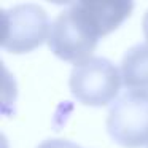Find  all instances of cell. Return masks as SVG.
Instances as JSON below:
<instances>
[{
    "label": "cell",
    "instance_id": "obj_1",
    "mask_svg": "<svg viewBox=\"0 0 148 148\" xmlns=\"http://www.w3.org/2000/svg\"><path fill=\"white\" fill-rule=\"evenodd\" d=\"M132 2H73L51 23L48 46L64 61L91 58L99 38L115 30L131 14Z\"/></svg>",
    "mask_w": 148,
    "mask_h": 148
},
{
    "label": "cell",
    "instance_id": "obj_5",
    "mask_svg": "<svg viewBox=\"0 0 148 148\" xmlns=\"http://www.w3.org/2000/svg\"><path fill=\"white\" fill-rule=\"evenodd\" d=\"M121 78L129 89H148V43L134 45L124 53Z\"/></svg>",
    "mask_w": 148,
    "mask_h": 148
},
{
    "label": "cell",
    "instance_id": "obj_3",
    "mask_svg": "<svg viewBox=\"0 0 148 148\" xmlns=\"http://www.w3.org/2000/svg\"><path fill=\"white\" fill-rule=\"evenodd\" d=\"M69 84L78 102L102 107L116 97L121 84V75L110 59L91 56L73 65Z\"/></svg>",
    "mask_w": 148,
    "mask_h": 148
},
{
    "label": "cell",
    "instance_id": "obj_6",
    "mask_svg": "<svg viewBox=\"0 0 148 148\" xmlns=\"http://www.w3.org/2000/svg\"><path fill=\"white\" fill-rule=\"evenodd\" d=\"M37 148H81V147L70 140H64V138H49V140L42 142Z\"/></svg>",
    "mask_w": 148,
    "mask_h": 148
},
{
    "label": "cell",
    "instance_id": "obj_7",
    "mask_svg": "<svg viewBox=\"0 0 148 148\" xmlns=\"http://www.w3.org/2000/svg\"><path fill=\"white\" fill-rule=\"evenodd\" d=\"M142 26H143V34H145V37H147V42H148V10H147V13H145V16H143Z\"/></svg>",
    "mask_w": 148,
    "mask_h": 148
},
{
    "label": "cell",
    "instance_id": "obj_2",
    "mask_svg": "<svg viewBox=\"0 0 148 148\" xmlns=\"http://www.w3.org/2000/svg\"><path fill=\"white\" fill-rule=\"evenodd\" d=\"M105 124L110 137L123 147L148 145V89H126L112 103Z\"/></svg>",
    "mask_w": 148,
    "mask_h": 148
},
{
    "label": "cell",
    "instance_id": "obj_4",
    "mask_svg": "<svg viewBox=\"0 0 148 148\" xmlns=\"http://www.w3.org/2000/svg\"><path fill=\"white\" fill-rule=\"evenodd\" d=\"M2 48L10 53H29L48 40L51 23L40 5L21 3L2 11Z\"/></svg>",
    "mask_w": 148,
    "mask_h": 148
}]
</instances>
